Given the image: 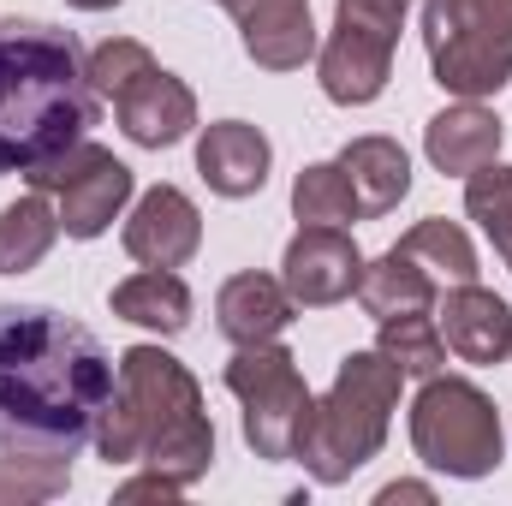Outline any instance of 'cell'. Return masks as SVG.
Returning a JSON list of instances; mask_svg holds the SVG:
<instances>
[{"label":"cell","instance_id":"cell-1","mask_svg":"<svg viewBox=\"0 0 512 506\" xmlns=\"http://www.w3.org/2000/svg\"><path fill=\"white\" fill-rule=\"evenodd\" d=\"M114 387L120 370L84 322L48 304H0V453L72 459L96 441Z\"/></svg>","mask_w":512,"mask_h":506},{"label":"cell","instance_id":"cell-2","mask_svg":"<svg viewBox=\"0 0 512 506\" xmlns=\"http://www.w3.org/2000/svg\"><path fill=\"white\" fill-rule=\"evenodd\" d=\"M96 126V84L72 30L0 18V173H30Z\"/></svg>","mask_w":512,"mask_h":506},{"label":"cell","instance_id":"cell-3","mask_svg":"<svg viewBox=\"0 0 512 506\" xmlns=\"http://www.w3.org/2000/svg\"><path fill=\"white\" fill-rule=\"evenodd\" d=\"M96 447L108 465H149L191 489L215 459V429L203 417V393L179 358L161 346H131L120 358V387L96 423Z\"/></svg>","mask_w":512,"mask_h":506},{"label":"cell","instance_id":"cell-4","mask_svg":"<svg viewBox=\"0 0 512 506\" xmlns=\"http://www.w3.org/2000/svg\"><path fill=\"white\" fill-rule=\"evenodd\" d=\"M399 370L382 352H352L322 405H310L298 465H310L316 483H346L358 465H370L387 441V417L399 405Z\"/></svg>","mask_w":512,"mask_h":506},{"label":"cell","instance_id":"cell-5","mask_svg":"<svg viewBox=\"0 0 512 506\" xmlns=\"http://www.w3.org/2000/svg\"><path fill=\"white\" fill-rule=\"evenodd\" d=\"M423 42L435 84L477 102L512 78V0H429Z\"/></svg>","mask_w":512,"mask_h":506},{"label":"cell","instance_id":"cell-6","mask_svg":"<svg viewBox=\"0 0 512 506\" xmlns=\"http://www.w3.org/2000/svg\"><path fill=\"white\" fill-rule=\"evenodd\" d=\"M411 447L429 471L447 477H489L507 453L501 441V417L495 399L471 381L453 376H429V387L411 405Z\"/></svg>","mask_w":512,"mask_h":506},{"label":"cell","instance_id":"cell-7","mask_svg":"<svg viewBox=\"0 0 512 506\" xmlns=\"http://www.w3.org/2000/svg\"><path fill=\"white\" fill-rule=\"evenodd\" d=\"M227 387L245 399V441L262 459H298L304 423H310V387L298 376L292 352L274 340L239 346V358L227 364Z\"/></svg>","mask_w":512,"mask_h":506},{"label":"cell","instance_id":"cell-8","mask_svg":"<svg viewBox=\"0 0 512 506\" xmlns=\"http://www.w3.org/2000/svg\"><path fill=\"white\" fill-rule=\"evenodd\" d=\"M30 185L60 197V233H72V239H96V233H108L114 215L126 209L131 167L126 161H114L102 143H84V137H78V143L60 149L54 161L30 167Z\"/></svg>","mask_w":512,"mask_h":506},{"label":"cell","instance_id":"cell-9","mask_svg":"<svg viewBox=\"0 0 512 506\" xmlns=\"http://www.w3.org/2000/svg\"><path fill=\"white\" fill-rule=\"evenodd\" d=\"M280 286L292 292V304L304 310H322V304H340L358 292L364 280V256L346 239V227H304L292 245H286V262H280Z\"/></svg>","mask_w":512,"mask_h":506},{"label":"cell","instance_id":"cell-10","mask_svg":"<svg viewBox=\"0 0 512 506\" xmlns=\"http://www.w3.org/2000/svg\"><path fill=\"white\" fill-rule=\"evenodd\" d=\"M316 72H322L328 102H340V108H364V102H376V96L387 90V72H393V36L340 18L334 36H328L322 54H316Z\"/></svg>","mask_w":512,"mask_h":506},{"label":"cell","instance_id":"cell-11","mask_svg":"<svg viewBox=\"0 0 512 506\" xmlns=\"http://www.w3.org/2000/svg\"><path fill=\"white\" fill-rule=\"evenodd\" d=\"M203 245V221H197V203L173 185H155L137 197L126 221V251L143 268H185Z\"/></svg>","mask_w":512,"mask_h":506},{"label":"cell","instance_id":"cell-12","mask_svg":"<svg viewBox=\"0 0 512 506\" xmlns=\"http://www.w3.org/2000/svg\"><path fill=\"white\" fill-rule=\"evenodd\" d=\"M435 328H441L447 352L465 358V364H507L512 352V310L495 292H483L477 280H465V286H453L441 298Z\"/></svg>","mask_w":512,"mask_h":506},{"label":"cell","instance_id":"cell-13","mask_svg":"<svg viewBox=\"0 0 512 506\" xmlns=\"http://www.w3.org/2000/svg\"><path fill=\"white\" fill-rule=\"evenodd\" d=\"M268 161H274L268 137L245 120H221L197 143V167H203L209 191H221V197H256L268 185Z\"/></svg>","mask_w":512,"mask_h":506},{"label":"cell","instance_id":"cell-14","mask_svg":"<svg viewBox=\"0 0 512 506\" xmlns=\"http://www.w3.org/2000/svg\"><path fill=\"white\" fill-rule=\"evenodd\" d=\"M120 126H126L131 143H143V149H167V143H179L185 131L197 126V102H191V90L173 78V72H149L137 90H126L120 102Z\"/></svg>","mask_w":512,"mask_h":506},{"label":"cell","instance_id":"cell-15","mask_svg":"<svg viewBox=\"0 0 512 506\" xmlns=\"http://www.w3.org/2000/svg\"><path fill=\"white\" fill-rule=\"evenodd\" d=\"M292 292L268 274H233L215 298V316H221V334L233 346H256V340H280V328L292 322Z\"/></svg>","mask_w":512,"mask_h":506},{"label":"cell","instance_id":"cell-16","mask_svg":"<svg viewBox=\"0 0 512 506\" xmlns=\"http://www.w3.org/2000/svg\"><path fill=\"white\" fill-rule=\"evenodd\" d=\"M423 143H429V161L441 173L471 179L477 167H489L501 155V120L489 108H477V102H459V108H447V114L429 120V137Z\"/></svg>","mask_w":512,"mask_h":506},{"label":"cell","instance_id":"cell-17","mask_svg":"<svg viewBox=\"0 0 512 506\" xmlns=\"http://www.w3.org/2000/svg\"><path fill=\"white\" fill-rule=\"evenodd\" d=\"M245 30V54L268 72H298L316 54V24H310V0H280L262 6L251 18H239Z\"/></svg>","mask_w":512,"mask_h":506},{"label":"cell","instance_id":"cell-18","mask_svg":"<svg viewBox=\"0 0 512 506\" xmlns=\"http://www.w3.org/2000/svg\"><path fill=\"white\" fill-rule=\"evenodd\" d=\"M358 298H364V310H370L376 322H393V316H411V310H435L441 280H435L417 256H405L399 245H393L382 262H370V268H364Z\"/></svg>","mask_w":512,"mask_h":506},{"label":"cell","instance_id":"cell-19","mask_svg":"<svg viewBox=\"0 0 512 506\" xmlns=\"http://www.w3.org/2000/svg\"><path fill=\"white\" fill-rule=\"evenodd\" d=\"M340 167H346V179L358 191V215H387L411 191V161H405V149L393 137H358V143H346Z\"/></svg>","mask_w":512,"mask_h":506},{"label":"cell","instance_id":"cell-20","mask_svg":"<svg viewBox=\"0 0 512 506\" xmlns=\"http://www.w3.org/2000/svg\"><path fill=\"white\" fill-rule=\"evenodd\" d=\"M114 316L120 322H137V328H155V334H179L191 322V292L173 268H143L114 286Z\"/></svg>","mask_w":512,"mask_h":506},{"label":"cell","instance_id":"cell-21","mask_svg":"<svg viewBox=\"0 0 512 506\" xmlns=\"http://www.w3.org/2000/svg\"><path fill=\"white\" fill-rule=\"evenodd\" d=\"M60 239V209L48 203V191H30L18 203L0 209V274H30Z\"/></svg>","mask_w":512,"mask_h":506},{"label":"cell","instance_id":"cell-22","mask_svg":"<svg viewBox=\"0 0 512 506\" xmlns=\"http://www.w3.org/2000/svg\"><path fill=\"white\" fill-rule=\"evenodd\" d=\"M292 209H298L304 227H352L358 221V191H352V179H346L340 161H316V167L298 173Z\"/></svg>","mask_w":512,"mask_h":506},{"label":"cell","instance_id":"cell-23","mask_svg":"<svg viewBox=\"0 0 512 506\" xmlns=\"http://www.w3.org/2000/svg\"><path fill=\"white\" fill-rule=\"evenodd\" d=\"M376 352L399 376H441V364H447V340H441V328H435L429 310H411V316L382 322V346Z\"/></svg>","mask_w":512,"mask_h":506},{"label":"cell","instance_id":"cell-24","mask_svg":"<svg viewBox=\"0 0 512 506\" xmlns=\"http://www.w3.org/2000/svg\"><path fill=\"white\" fill-rule=\"evenodd\" d=\"M399 251L417 256L435 280H453V286H465V280H477V251H471V239L453 227V221H417L405 239H399Z\"/></svg>","mask_w":512,"mask_h":506},{"label":"cell","instance_id":"cell-25","mask_svg":"<svg viewBox=\"0 0 512 506\" xmlns=\"http://www.w3.org/2000/svg\"><path fill=\"white\" fill-rule=\"evenodd\" d=\"M465 209L471 221H483V233L495 239V251L507 256L512 268V167H477L471 173V191H465Z\"/></svg>","mask_w":512,"mask_h":506},{"label":"cell","instance_id":"cell-26","mask_svg":"<svg viewBox=\"0 0 512 506\" xmlns=\"http://www.w3.org/2000/svg\"><path fill=\"white\" fill-rule=\"evenodd\" d=\"M84 72H90L96 96L120 102L126 90H137V84H143V78L155 72V54H149L143 42H126V36H120V42H102V48L90 54V66H84Z\"/></svg>","mask_w":512,"mask_h":506},{"label":"cell","instance_id":"cell-27","mask_svg":"<svg viewBox=\"0 0 512 506\" xmlns=\"http://www.w3.org/2000/svg\"><path fill=\"white\" fill-rule=\"evenodd\" d=\"M66 489V459L48 453H0V501H48Z\"/></svg>","mask_w":512,"mask_h":506},{"label":"cell","instance_id":"cell-28","mask_svg":"<svg viewBox=\"0 0 512 506\" xmlns=\"http://www.w3.org/2000/svg\"><path fill=\"white\" fill-rule=\"evenodd\" d=\"M411 0H340V18L346 24H364V30H382L399 42V18H405Z\"/></svg>","mask_w":512,"mask_h":506},{"label":"cell","instance_id":"cell-29","mask_svg":"<svg viewBox=\"0 0 512 506\" xmlns=\"http://www.w3.org/2000/svg\"><path fill=\"white\" fill-rule=\"evenodd\" d=\"M382 501H429V489H417V483H393V489H382Z\"/></svg>","mask_w":512,"mask_h":506},{"label":"cell","instance_id":"cell-30","mask_svg":"<svg viewBox=\"0 0 512 506\" xmlns=\"http://www.w3.org/2000/svg\"><path fill=\"white\" fill-rule=\"evenodd\" d=\"M221 6H233L239 18H251V12H262V6H280V0H221Z\"/></svg>","mask_w":512,"mask_h":506},{"label":"cell","instance_id":"cell-31","mask_svg":"<svg viewBox=\"0 0 512 506\" xmlns=\"http://www.w3.org/2000/svg\"><path fill=\"white\" fill-rule=\"evenodd\" d=\"M72 6H84V12H102V6H120V0H72Z\"/></svg>","mask_w":512,"mask_h":506}]
</instances>
